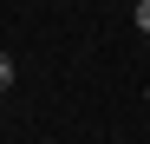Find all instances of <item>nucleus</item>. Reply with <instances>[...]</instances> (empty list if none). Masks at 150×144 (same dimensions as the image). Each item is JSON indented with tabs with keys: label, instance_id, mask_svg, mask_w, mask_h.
Here are the masks:
<instances>
[{
	"label": "nucleus",
	"instance_id": "4",
	"mask_svg": "<svg viewBox=\"0 0 150 144\" xmlns=\"http://www.w3.org/2000/svg\"><path fill=\"white\" fill-rule=\"evenodd\" d=\"M39 144H52V138H39Z\"/></svg>",
	"mask_w": 150,
	"mask_h": 144
},
{
	"label": "nucleus",
	"instance_id": "2",
	"mask_svg": "<svg viewBox=\"0 0 150 144\" xmlns=\"http://www.w3.org/2000/svg\"><path fill=\"white\" fill-rule=\"evenodd\" d=\"M137 33H150V0H137Z\"/></svg>",
	"mask_w": 150,
	"mask_h": 144
},
{
	"label": "nucleus",
	"instance_id": "3",
	"mask_svg": "<svg viewBox=\"0 0 150 144\" xmlns=\"http://www.w3.org/2000/svg\"><path fill=\"white\" fill-rule=\"evenodd\" d=\"M144 105H150V85H144Z\"/></svg>",
	"mask_w": 150,
	"mask_h": 144
},
{
	"label": "nucleus",
	"instance_id": "1",
	"mask_svg": "<svg viewBox=\"0 0 150 144\" xmlns=\"http://www.w3.org/2000/svg\"><path fill=\"white\" fill-rule=\"evenodd\" d=\"M13 79H20V72H13V59H7V53H0V92H7Z\"/></svg>",
	"mask_w": 150,
	"mask_h": 144
}]
</instances>
